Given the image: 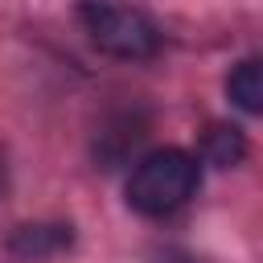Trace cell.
Masks as SVG:
<instances>
[{
  "label": "cell",
  "mask_w": 263,
  "mask_h": 263,
  "mask_svg": "<svg viewBox=\"0 0 263 263\" xmlns=\"http://www.w3.org/2000/svg\"><path fill=\"white\" fill-rule=\"evenodd\" d=\"M201 185V164L185 148H156L140 156L127 173V205L140 218H168L177 214Z\"/></svg>",
  "instance_id": "obj_1"
},
{
  "label": "cell",
  "mask_w": 263,
  "mask_h": 263,
  "mask_svg": "<svg viewBox=\"0 0 263 263\" xmlns=\"http://www.w3.org/2000/svg\"><path fill=\"white\" fill-rule=\"evenodd\" d=\"M70 226H16L12 238H8V251L25 263H37V259H49L58 251L70 247Z\"/></svg>",
  "instance_id": "obj_3"
},
{
  "label": "cell",
  "mask_w": 263,
  "mask_h": 263,
  "mask_svg": "<svg viewBox=\"0 0 263 263\" xmlns=\"http://www.w3.org/2000/svg\"><path fill=\"white\" fill-rule=\"evenodd\" d=\"M247 156V140L234 123H210L201 132V160L205 164H218V168H230Z\"/></svg>",
  "instance_id": "obj_5"
},
{
  "label": "cell",
  "mask_w": 263,
  "mask_h": 263,
  "mask_svg": "<svg viewBox=\"0 0 263 263\" xmlns=\"http://www.w3.org/2000/svg\"><path fill=\"white\" fill-rule=\"evenodd\" d=\"M0 189H4V168H0Z\"/></svg>",
  "instance_id": "obj_6"
},
{
  "label": "cell",
  "mask_w": 263,
  "mask_h": 263,
  "mask_svg": "<svg viewBox=\"0 0 263 263\" xmlns=\"http://www.w3.org/2000/svg\"><path fill=\"white\" fill-rule=\"evenodd\" d=\"M226 95L238 111L247 115H263V53L242 58L230 74H226Z\"/></svg>",
  "instance_id": "obj_4"
},
{
  "label": "cell",
  "mask_w": 263,
  "mask_h": 263,
  "mask_svg": "<svg viewBox=\"0 0 263 263\" xmlns=\"http://www.w3.org/2000/svg\"><path fill=\"white\" fill-rule=\"evenodd\" d=\"M78 21L90 37L95 49L111 53V58H152L160 49V29L152 25L148 12L119 4V0H78Z\"/></svg>",
  "instance_id": "obj_2"
}]
</instances>
